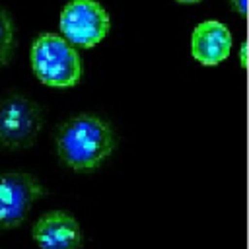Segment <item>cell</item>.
Listing matches in <instances>:
<instances>
[{"label":"cell","instance_id":"cell-1","mask_svg":"<svg viewBox=\"0 0 249 249\" xmlns=\"http://www.w3.org/2000/svg\"><path fill=\"white\" fill-rule=\"evenodd\" d=\"M115 148V134L107 121L97 115H78L68 119L56 136L60 160L74 171L99 167Z\"/></svg>","mask_w":249,"mask_h":249},{"label":"cell","instance_id":"cell-2","mask_svg":"<svg viewBox=\"0 0 249 249\" xmlns=\"http://www.w3.org/2000/svg\"><path fill=\"white\" fill-rule=\"evenodd\" d=\"M31 68L39 82L51 88H70L80 82L82 60L60 35L43 33L31 45Z\"/></svg>","mask_w":249,"mask_h":249},{"label":"cell","instance_id":"cell-3","mask_svg":"<svg viewBox=\"0 0 249 249\" xmlns=\"http://www.w3.org/2000/svg\"><path fill=\"white\" fill-rule=\"evenodd\" d=\"M43 126V109L37 101L10 93L0 99V148L21 150L35 144Z\"/></svg>","mask_w":249,"mask_h":249},{"label":"cell","instance_id":"cell-4","mask_svg":"<svg viewBox=\"0 0 249 249\" xmlns=\"http://www.w3.org/2000/svg\"><path fill=\"white\" fill-rule=\"evenodd\" d=\"M62 39L66 43L91 49L109 31V14L97 0H70L58 19Z\"/></svg>","mask_w":249,"mask_h":249},{"label":"cell","instance_id":"cell-5","mask_svg":"<svg viewBox=\"0 0 249 249\" xmlns=\"http://www.w3.org/2000/svg\"><path fill=\"white\" fill-rule=\"evenodd\" d=\"M41 181L25 171L0 173V230L18 228L27 218L31 206L45 196Z\"/></svg>","mask_w":249,"mask_h":249},{"label":"cell","instance_id":"cell-6","mask_svg":"<svg viewBox=\"0 0 249 249\" xmlns=\"http://www.w3.org/2000/svg\"><path fill=\"white\" fill-rule=\"evenodd\" d=\"M41 249H82V230L78 220L64 210L45 212L31 230Z\"/></svg>","mask_w":249,"mask_h":249},{"label":"cell","instance_id":"cell-7","mask_svg":"<svg viewBox=\"0 0 249 249\" xmlns=\"http://www.w3.org/2000/svg\"><path fill=\"white\" fill-rule=\"evenodd\" d=\"M231 35L230 29L216 19L198 23L191 37V53L202 66H216L230 56Z\"/></svg>","mask_w":249,"mask_h":249},{"label":"cell","instance_id":"cell-8","mask_svg":"<svg viewBox=\"0 0 249 249\" xmlns=\"http://www.w3.org/2000/svg\"><path fill=\"white\" fill-rule=\"evenodd\" d=\"M16 25L12 14L0 8V66H6L16 49Z\"/></svg>","mask_w":249,"mask_h":249},{"label":"cell","instance_id":"cell-9","mask_svg":"<svg viewBox=\"0 0 249 249\" xmlns=\"http://www.w3.org/2000/svg\"><path fill=\"white\" fill-rule=\"evenodd\" d=\"M231 6H233V10L239 16H245L247 14V0H231Z\"/></svg>","mask_w":249,"mask_h":249},{"label":"cell","instance_id":"cell-10","mask_svg":"<svg viewBox=\"0 0 249 249\" xmlns=\"http://www.w3.org/2000/svg\"><path fill=\"white\" fill-rule=\"evenodd\" d=\"M239 62H241V66L245 68V64H247V43H245V41H243L241 47H239Z\"/></svg>","mask_w":249,"mask_h":249},{"label":"cell","instance_id":"cell-11","mask_svg":"<svg viewBox=\"0 0 249 249\" xmlns=\"http://www.w3.org/2000/svg\"><path fill=\"white\" fill-rule=\"evenodd\" d=\"M179 4H196V2H200V0H177Z\"/></svg>","mask_w":249,"mask_h":249}]
</instances>
